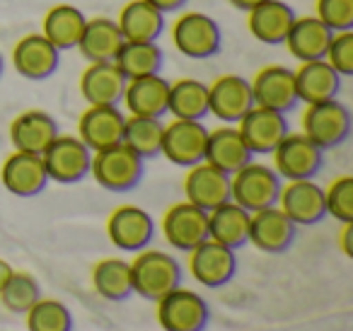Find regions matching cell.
Listing matches in <instances>:
<instances>
[{"label": "cell", "instance_id": "cell-1", "mask_svg": "<svg viewBox=\"0 0 353 331\" xmlns=\"http://www.w3.org/2000/svg\"><path fill=\"white\" fill-rule=\"evenodd\" d=\"M131 263L133 295H141L143 300L157 302L162 295L182 285V266L172 254L160 249H141Z\"/></svg>", "mask_w": 353, "mask_h": 331}, {"label": "cell", "instance_id": "cell-2", "mask_svg": "<svg viewBox=\"0 0 353 331\" xmlns=\"http://www.w3.org/2000/svg\"><path fill=\"white\" fill-rule=\"evenodd\" d=\"M143 172H145V160L138 157L131 148L123 143L109 146L104 150L92 152L90 160V174L102 189L114 191V194H123L131 191L141 184Z\"/></svg>", "mask_w": 353, "mask_h": 331}, {"label": "cell", "instance_id": "cell-3", "mask_svg": "<svg viewBox=\"0 0 353 331\" xmlns=\"http://www.w3.org/2000/svg\"><path fill=\"white\" fill-rule=\"evenodd\" d=\"M281 186H283V179L276 174L274 167L252 160L240 167L235 174H230V201H235L250 213H256V210L279 203Z\"/></svg>", "mask_w": 353, "mask_h": 331}, {"label": "cell", "instance_id": "cell-4", "mask_svg": "<svg viewBox=\"0 0 353 331\" xmlns=\"http://www.w3.org/2000/svg\"><path fill=\"white\" fill-rule=\"evenodd\" d=\"M172 44L182 56L194 61L211 59L221 51L223 32L211 15L199 10L182 12L172 25Z\"/></svg>", "mask_w": 353, "mask_h": 331}, {"label": "cell", "instance_id": "cell-5", "mask_svg": "<svg viewBox=\"0 0 353 331\" xmlns=\"http://www.w3.org/2000/svg\"><path fill=\"white\" fill-rule=\"evenodd\" d=\"M303 133L319 148V150H332L348 141L351 136V112L346 104H341L336 97L327 102L307 104L303 112Z\"/></svg>", "mask_w": 353, "mask_h": 331}, {"label": "cell", "instance_id": "cell-6", "mask_svg": "<svg viewBox=\"0 0 353 331\" xmlns=\"http://www.w3.org/2000/svg\"><path fill=\"white\" fill-rule=\"evenodd\" d=\"M211 319L206 300L189 288H174L157 300V324L162 331H203Z\"/></svg>", "mask_w": 353, "mask_h": 331}, {"label": "cell", "instance_id": "cell-7", "mask_svg": "<svg viewBox=\"0 0 353 331\" xmlns=\"http://www.w3.org/2000/svg\"><path fill=\"white\" fill-rule=\"evenodd\" d=\"M271 155H274L276 174L283 181L314 179L324 162V150H319L303 131L285 133L283 141L276 146V150Z\"/></svg>", "mask_w": 353, "mask_h": 331}, {"label": "cell", "instance_id": "cell-8", "mask_svg": "<svg viewBox=\"0 0 353 331\" xmlns=\"http://www.w3.org/2000/svg\"><path fill=\"white\" fill-rule=\"evenodd\" d=\"M49 181L56 184H78L90 174L92 150L78 136H56L54 143L41 152Z\"/></svg>", "mask_w": 353, "mask_h": 331}, {"label": "cell", "instance_id": "cell-9", "mask_svg": "<svg viewBox=\"0 0 353 331\" xmlns=\"http://www.w3.org/2000/svg\"><path fill=\"white\" fill-rule=\"evenodd\" d=\"M206 141H208V128L201 121L174 119V121L165 123L160 155H165V160L172 162V165L189 170V167L203 162Z\"/></svg>", "mask_w": 353, "mask_h": 331}, {"label": "cell", "instance_id": "cell-10", "mask_svg": "<svg viewBox=\"0 0 353 331\" xmlns=\"http://www.w3.org/2000/svg\"><path fill=\"white\" fill-rule=\"evenodd\" d=\"M160 230L170 247L189 254L194 247L208 239V213L189 201H182V203H174L165 210L160 220Z\"/></svg>", "mask_w": 353, "mask_h": 331}, {"label": "cell", "instance_id": "cell-11", "mask_svg": "<svg viewBox=\"0 0 353 331\" xmlns=\"http://www.w3.org/2000/svg\"><path fill=\"white\" fill-rule=\"evenodd\" d=\"M107 237L121 252H141L155 237V220L141 205H119L107 218Z\"/></svg>", "mask_w": 353, "mask_h": 331}, {"label": "cell", "instance_id": "cell-12", "mask_svg": "<svg viewBox=\"0 0 353 331\" xmlns=\"http://www.w3.org/2000/svg\"><path fill=\"white\" fill-rule=\"evenodd\" d=\"M252 107H254L252 85L242 75L237 73L218 75L208 85V114H213L218 121L235 126Z\"/></svg>", "mask_w": 353, "mask_h": 331}, {"label": "cell", "instance_id": "cell-13", "mask_svg": "<svg viewBox=\"0 0 353 331\" xmlns=\"http://www.w3.org/2000/svg\"><path fill=\"white\" fill-rule=\"evenodd\" d=\"M10 61L20 78L39 83L59 70L61 51L41 32H34V34H25L22 39H17L10 51Z\"/></svg>", "mask_w": 353, "mask_h": 331}, {"label": "cell", "instance_id": "cell-14", "mask_svg": "<svg viewBox=\"0 0 353 331\" xmlns=\"http://www.w3.org/2000/svg\"><path fill=\"white\" fill-rule=\"evenodd\" d=\"M298 225L279 208H261L250 215V239L247 244H254L264 254H283L293 247Z\"/></svg>", "mask_w": 353, "mask_h": 331}, {"label": "cell", "instance_id": "cell-15", "mask_svg": "<svg viewBox=\"0 0 353 331\" xmlns=\"http://www.w3.org/2000/svg\"><path fill=\"white\" fill-rule=\"evenodd\" d=\"M189 271H192L194 281H199L206 288L228 285L237 273L235 249L206 239L189 252Z\"/></svg>", "mask_w": 353, "mask_h": 331}, {"label": "cell", "instance_id": "cell-16", "mask_svg": "<svg viewBox=\"0 0 353 331\" xmlns=\"http://www.w3.org/2000/svg\"><path fill=\"white\" fill-rule=\"evenodd\" d=\"M250 85L256 107L288 114L298 104L295 73L290 68H285V66H264V68L256 70V75L250 80Z\"/></svg>", "mask_w": 353, "mask_h": 331}, {"label": "cell", "instance_id": "cell-17", "mask_svg": "<svg viewBox=\"0 0 353 331\" xmlns=\"http://www.w3.org/2000/svg\"><path fill=\"white\" fill-rule=\"evenodd\" d=\"M242 141L252 150V155H271L276 150L283 136L288 133V121L285 114L274 112V109L252 107L240 121L235 123Z\"/></svg>", "mask_w": 353, "mask_h": 331}, {"label": "cell", "instance_id": "cell-18", "mask_svg": "<svg viewBox=\"0 0 353 331\" xmlns=\"http://www.w3.org/2000/svg\"><path fill=\"white\" fill-rule=\"evenodd\" d=\"M0 181L12 196L32 199V196H39L49 186V174H46L41 155L15 150L12 155L6 157V162L0 167Z\"/></svg>", "mask_w": 353, "mask_h": 331}, {"label": "cell", "instance_id": "cell-19", "mask_svg": "<svg viewBox=\"0 0 353 331\" xmlns=\"http://www.w3.org/2000/svg\"><path fill=\"white\" fill-rule=\"evenodd\" d=\"M279 205L295 225H314L327 218L324 189L314 179H295L281 186Z\"/></svg>", "mask_w": 353, "mask_h": 331}, {"label": "cell", "instance_id": "cell-20", "mask_svg": "<svg viewBox=\"0 0 353 331\" xmlns=\"http://www.w3.org/2000/svg\"><path fill=\"white\" fill-rule=\"evenodd\" d=\"M184 196L201 210H213L230 201V174L216 170L208 162L189 167L184 177Z\"/></svg>", "mask_w": 353, "mask_h": 331}, {"label": "cell", "instance_id": "cell-21", "mask_svg": "<svg viewBox=\"0 0 353 331\" xmlns=\"http://www.w3.org/2000/svg\"><path fill=\"white\" fill-rule=\"evenodd\" d=\"M126 90V78L114 61L90 63L80 75V94L88 107H119Z\"/></svg>", "mask_w": 353, "mask_h": 331}, {"label": "cell", "instance_id": "cell-22", "mask_svg": "<svg viewBox=\"0 0 353 331\" xmlns=\"http://www.w3.org/2000/svg\"><path fill=\"white\" fill-rule=\"evenodd\" d=\"M8 136H10V143L15 150L41 155L54 143V138L59 136V123L49 112L27 109V112L17 114L12 119Z\"/></svg>", "mask_w": 353, "mask_h": 331}, {"label": "cell", "instance_id": "cell-23", "mask_svg": "<svg viewBox=\"0 0 353 331\" xmlns=\"http://www.w3.org/2000/svg\"><path fill=\"white\" fill-rule=\"evenodd\" d=\"M126 114L119 107H88L80 114L78 138L92 152L121 143Z\"/></svg>", "mask_w": 353, "mask_h": 331}, {"label": "cell", "instance_id": "cell-24", "mask_svg": "<svg viewBox=\"0 0 353 331\" xmlns=\"http://www.w3.org/2000/svg\"><path fill=\"white\" fill-rule=\"evenodd\" d=\"M167 99H170V83L160 73H155L126 80L121 102L128 117L162 119L167 114Z\"/></svg>", "mask_w": 353, "mask_h": 331}, {"label": "cell", "instance_id": "cell-25", "mask_svg": "<svg viewBox=\"0 0 353 331\" xmlns=\"http://www.w3.org/2000/svg\"><path fill=\"white\" fill-rule=\"evenodd\" d=\"M295 10L285 0H264L252 10H247V30L256 41L266 46H279L285 41Z\"/></svg>", "mask_w": 353, "mask_h": 331}, {"label": "cell", "instance_id": "cell-26", "mask_svg": "<svg viewBox=\"0 0 353 331\" xmlns=\"http://www.w3.org/2000/svg\"><path fill=\"white\" fill-rule=\"evenodd\" d=\"M252 157L254 155H252V150L247 148V143L242 141L237 126L225 123V126H218L216 131H208L203 162L213 165L216 170L225 172V174H235L240 167L252 162Z\"/></svg>", "mask_w": 353, "mask_h": 331}, {"label": "cell", "instance_id": "cell-27", "mask_svg": "<svg viewBox=\"0 0 353 331\" xmlns=\"http://www.w3.org/2000/svg\"><path fill=\"white\" fill-rule=\"evenodd\" d=\"M295 73V92H298V102L303 104H317L334 99L341 88V75L332 68L324 59L317 61H305Z\"/></svg>", "mask_w": 353, "mask_h": 331}, {"label": "cell", "instance_id": "cell-28", "mask_svg": "<svg viewBox=\"0 0 353 331\" xmlns=\"http://www.w3.org/2000/svg\"><path fill=\"white\" fill-rule=\"evenodd\" d=\"M332 34L334 32L329 27H324L314 15H295L283 44L293 59L305 63V61L324 59Z\"/></svg>", "mask_w": 353, "mask_h": 331}, {"label": "cell", "instance_id": "cell-29", "mask_svg": "<svg viewBox=\"0 0 353 331\" xmlns=\"http://www.w3.org/2000/svg\"><path fill=\"white\" fill-rule=\"evenodd\" d=\"M121 44L123 37L117 20H112V17H88L75 49L80 51L85 61L99 63V61H114Z\"/></svg>", "mask_w": 353, "mask_h": 331}, {"label": "cell", "instance_id": "cell-30", "mask_svg": "<svg viewBox=\"0 0 353 331\" xmlns=\"http://www.w3.org/2000/svg\"><path fill=\"white\" fill-rule=\"evenodd\" d=\"M250 210L237 205L235 201L208 210V239L237 252L250 239Z\"/></svg>", "mask_w": 353, "mask_h": 331}, {"label": "cell", "instance_id": "cell-31", "mask_svg": "<svg viewBox=\"0 0 353 331\" xmlns=\"http://www.w3.org/2000/svg\"><path fill=\"white\" fill-rule=\"evenodd\" d=\"M123 41H157L165 30V15L148 0H128L117 17Z\"/></svg>", "mask_w": 353, "mask_h": 331}, {"label": "cell", "instance_id": "cell-32", "mask_svg": "<svg viewBox=\"0 0 353 331\" xmlns=\"http://www.w3.org/2000/svg\"><path fill=\"white\" fill-rule=\"evenodd\" d=\"M85 20L88 17L80 8L70 6V3H59L46 10L44 22H41V34L59 51H70L78 46Z\"/></svg>", "mask_w": 353, "mask_h": 331}, {"label": "cell", "instance_id": "cell-33", "mask_svg": "<svg viewBox=\"0 0 353 331\" xmlns=\"http://www.w3.org/2000/svg\"><path fill=\"white\" fill-rule=\"evenodd\" d=\"M92 288L102 300L123 302L133 295L131 263L123 259L109 257L94 263L92 268Z\"/></svg>", "mask_w": 353, "mask_h": 331}, {"label": "cell", "instance_id": "cell-34", "mask_svg": "<svg viewBox=\"0 0 353 331\" xmlns=\"http://www.w3.org/2000/svg\"><path fill=\"white\" fill-rule=\"evenodd\" d=\"M167 114H172L174 119L203 121V117L208 114V85L196 78H182L170 83Z\"/></svg>", "mask_w": 353, "mask_h": 331}, {"label": "cell", "instance_id": "cell-35", "mask_svg": "<svg viewBox=\"0 0 353 331\" xmlns=\"http://www.w3.org/2000/svg\"><path fill=\"white\" fill-rule=\"evenodd\" d=\"M114 63L123 73V78L133 80L160 73L165 54L157 41H123L119 54L114 56Z\"/></svg>", "mask_w": 353, "mask_h": 331}, {"label": "cell", "instance_id": "cell-36", "mask_svg": "<svg viewBox=\"0 0 353 331\" xmlns=\"http://www.w3.org/2000/svg\"><path fill=\"white\" fill-rule=\"evenodd\" d=\"M162 131H165V123H162V119L126 117L121 143L126 148H131L138 157H143V160H150V157L160 155Z\"/></svg>", "mask_w": 353, "mask_h": 331}, {"label": "cell", "instance_id": "cell-37", "mask_svg": "<svg viewBox=\"0 0 353 331\" xmlns=\"http://www.w3.org/2000/svg\"><path fill=\"white\" fill-rule=\"evenodd\" d=\"M27 331H73V314L61 300L39 297L25 312Z\"/></svg>", "mask_w": 353, "mask_h": 331}, {"label": "cell", "instance_id": "cell-38", "mask_svg": "<svg viewBox=\"0 0 353 331\" xmlns=\"http://www.w3.org/2000/svg\"><path fill=\"white\" fill-rule=\"evenodd\" d=\"M41 297V288L32 273L12 271L8 283L0 288V305L12 314H25L32 305Z\"/></svg>", "mask_w": 353, "mask_h": 331}, {"label": "cell", "instance_id": "cell-39", "mask_svg": "<svg viewBox=\"0 0 353 331\" xmlns=\"http://www.w3.org/2000/svg\"><path fill=\"white\" fill-rule=\"evenodd\" d=\"M324 205L327 215H332L339 223H353V177H336L324 189Z\"/></svg>", "mask_w": 353, "mask_h": 331}, {"label": "cell", "instance_id": "cell-40", "mask_svg": "<svg viewBox=\"0 0 353 331\" xmlns=\"http://www.w3.org/2000/svg\"><path fill=\"white\" fill-rule=\"evenodd\" d=\"M314 17L332 32L353 30V0H314Z\"/></svg>", "mask_w": 353, "mask_h": 331}, {"label": "cell", "instance_id": "cell-41", "mask_svg": "<svg viewBox=\"0 0 353 331\" xmlns=\"http://www.w3.org/2000/svg\"><path fill=\"white\" fill-rule=\"evenodd\" d=\"M324 61H327L341 78L353 75V30L334 32L332 39H329Z\"/></svg>", "mask_w": 353, "mask_h": 331}, {"label": "cell", "instance_id": "cell-42", "mask_svg": "<svg viewBox=\"0 0 353 331\" xmlns=\"http://www.w3.org/2000/svg\"><path fill=\"white\" fill-rule=\"evenodd\" d=\"M152 8H157V10L162 12V15H167V12H176L182 10L184 6H187L189 0H148Z\"/></svg>", "mask_w": 353, "mask_h": 331}, {"label": "cell", "instance_id": "cell-43", "mask_svg": "<svg viewBox=\"0 0 353 331\" xmlns=\"http://www.w3.org/2000/svg\"><path fill=\"white\" fill-rule=\"evenodd\" d=\"M351 230L353 223H343V232H341V249L346 257H353V249H351Z\"/></svg>", "mask_w": 353, "mask_h": 331}, {"label": "cell", "instance_id": "cell-44", "mask_svg": "<svg viewBox=\"0 0 353 331\" xmlns=\"http://www.w3.org/2000/svg\"><path fill=\"white\" fill-rule=\"evenodd\" d=\"M232 8H237V10H252L254 6H259V3H264V0H228Z\"/></svg>", "mask_w": 353, "mask_h": 331}, {"label": "cell", "instance_id": "cell-45", "mask_svg": "<svg viewBox=\"0 0 353 331\" xmlns=\"http://www.w3.org/2000/svg\"><path fill=\"white\" fill-rule=\"evenodd\" d=\"M12 271H15V268H12L10 263L6 261V259H0V288L6 285V283H8V278L12 276Z\"/></svg>", "mask_w": 353, "mask_h": 331}, {"label": "cell", "instance_id": "cell-46", "mask_svg": "<svg viewBox=\"0 0 353 331\" xmlns=\"http://www.w3.org/2000/svg\"><path fill=\"white\" fill-rule=\"evenodd\" d=\"M3 70H6V59H3V54H0V78H3Z\"/></svg>", "mask_w": 353, "mask_h": 331}, {"label": "cell", "instance_id": "cell-47", "mask_svg": "<svg viewBox=\"0 0 353 331\" xmlns=\"http://www.w3.org/2000/svg\"><path fill=\"white\" fill-rule=\"evenodd\" d=\"M0 141H3V133H0Z\"/></svg>", "mask_w": 353, "mask_h": 331}]
</instances>
